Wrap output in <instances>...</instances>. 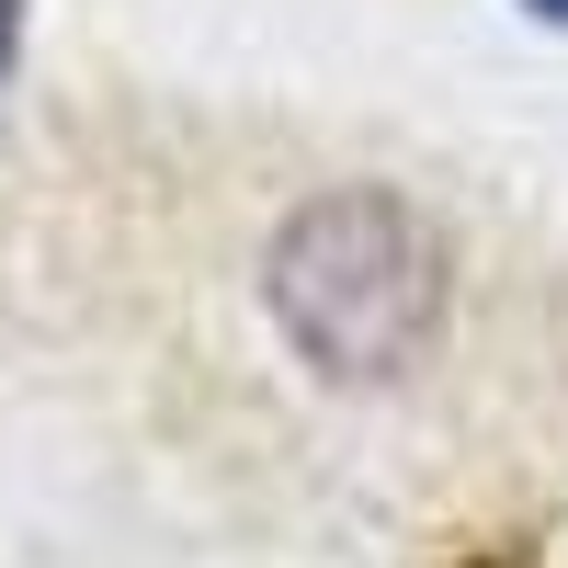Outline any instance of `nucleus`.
<instances>
[{"label":"nucleus","mask_w":568,"mask_h":568,"mask_svg":"<svg viewBox=\"0 0 568 568\" xmlns=\"http://www.w3.org/2000/svg\"><path fill=\"white\" fill-rule=\"evenodd\" d=\"M524 12H535V23H557V34H568V0H524Z\"/></svg>","instance_id":"nucleus-3"},{"label":"nucleus","mask_w":568,"mask_h":568,"mask_svg":"<svg viewBox=\"0 0 568 568\" xmlns=\"http://www.w3.org/2000/svg\"><path fill=\"white\" fill-rule=\"evenodd\" d=\"M262 307L329 387H398L444 329V251L387 182H329L273 227Z\"/></svg>","instance_id":"nucleus-1"},{"label":"nucleus","mask_w":568,"mask_h":568,"mask_svg":"<svg viewBox=\"0 0 568 568\" xmlns=\"http://www.w3.org/2000/svg\"><path fill=\"white\" fill-rule=\"evenodd\" d=\"M12 58H23V0H0V91H12Z\"/></svg>","instance_id":"nucleus-2"}]
</instances>
